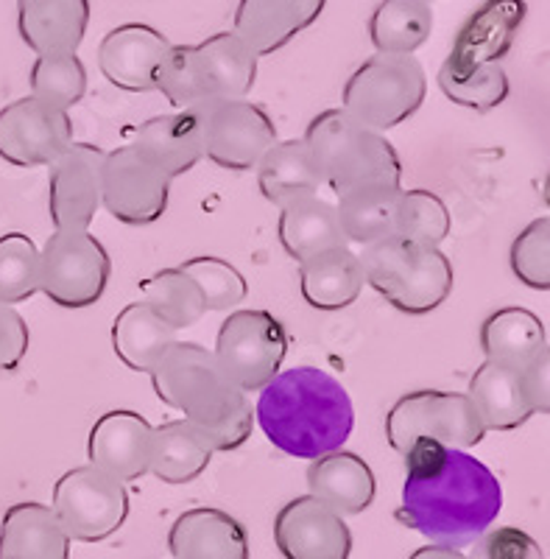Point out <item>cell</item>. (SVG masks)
Returning a JSON list of instances; mask_svg holds the SVG:
<instances>
[{"label": "cell", "mask_w": 550, "mask_h": 559, "mask_svg": "<svg viewBox=\"0 0 550 559\" xmlns=\"http://www.w3.org/2000/svg\"><path fill=\"white\" fill-rule=\"evenodd\" d=\"M403 459V503L394 518L405 528L456 551L492 528L503 509V487L481 459L433 439L411 442Z\"/></svg>", "instance_id": "6da1fadb"}, {"label": "cell", "mask_w": 550, "mask_h": 559, "mask_svg": "<svg viewBox=\"0 0 550 559\" xmlns=\"http://www.w3.org/2000/svg\"><path fill=\"white\" fill-rule=\"evenodd\" d=\"M254 423L285 456L313 462L347 445L355 428V406L342 381L324 369H279L258 392Z\"/></svg>", "instance_id": "7a4b0ae2"}, {"label": "cell", "mask_w": 550, "mask_h": 559, "mask_svg": "<svg viewBox=\"0 0 550 559\" xmlns=\"http://www.w3.org/2000/svg\"><path fill=\"white\" fill-rule=\"evenodd\" d=\"M258 53L235 32L199 45H171L157 76V93L177 109L247 98L258 82Z\"/></svg>", "instance_id": "3957f363"}, {"label": "cell", "mask_w": 550, "mask_h": 559, "mask_svg": "<svg viewBox=\"0 0 550 559\" xmlns=\"http://www.w3.org/2000/svg\"><path fill=\"white\" fill-rule=\"evenodd\" d=\"M302 140L313 154L322 185L336 197L363 185H399L403 179V163L392 140L342 107L319 112Z\"/></svg>", "instance_id": "277c9868"}, {"label": "cell", "mask_w": 550, "mask_h": 559, "mask_svg": "<svg viewBox=\"0 0 550 559\" xmlns=\"http://www.w3.org/2000/svg\"><path fill=\"white\" fill-rule=\"evenodd\" d=\"M358 258H361L367 286H372L388 306L408 317H425L437 311L453 294L456 272L439 247L394 236L363 247Z\"/></svg>", "instance_id": "5b68a950"}, {"label": "cell", "mask_w": 550, "mask_h": 559, "mask_svg": "<svg viewBox=\"0 0 550 559\" xmlns=\"http://www.w3.org/2000/svg\"><path fill=\"white\" fill-rule=\"evenodd\" d=\"M148 376L159 401L184 414L190 426H213L247 397L224 376L213 349L196 342L177 338Z\"/></svg>", "instance_id": "8992f818"}, {"label": "cell", "mask_w": 550, "mask_h": 559, "mask_svg": "<svg viewBox=\"0 0 550 559\" xmlns=\"http://www.w3.org/2000/svg\"><path fill=\"white\" fill-rule=\"evenodd\" d=\"M428 76L414 53H374L355 70L342 93V109L386 134L422 107Z\"/></svg>", "instance_id": "52a82bcc"}, {"label": "cell", "mask_w": 550, "mask_h": 559, "mask_svg": "<svg viewBox=\"0 0 550 559\" xmlns=\"http://www.w3.org/2000/svg\"><path fill=\"white\" fill-rule=\"evenodd\" d=\"M483 437L487 428L467 394L419 389L403 394L386 414V439L399 456L417 439H433L444 448L467 451L481 445Z\"/></svg>", "instance_id": "ba28073f"}, {"label": "cell", "mask_w": 550, "mask_h": 559, "mask_svg": "<svg viewBox=\"0 0 550 559\" xmlns=\"http://www.w3.org/2000/svg\"><path fill=\"white\" fill-rule=\"evenodd\" d=\"M109 274V252L89 229H53L39 249V292L59 308L95 306L107 292Z\"/></svg>", "instance_id": "9c48e42d"}, {"label": "cell", "mask_w": 550, "mask_h": 559, "mask_svg": "<svg viewBox=\"0 0 550 559\" xmlns=\"http://www.w3.org/2000/svg\"><path fill=\"white\" fill-rule=\"evenodd\" d=\"M215 361L243 394L260 392L288 356V333L274 313L258 308L232 311L215 336Z\"/></svg>", "instance_id": "30bf717a"}, {"label": "cell", "mask_w": 550, "mask_h": 559, "mask_svg": "<svg viewBox=\"0 0 550 559\" xmlns=\"http://www.w3.org/2000/svg\"><path fill=\"white\" fill-rule=\"evenodd\" d=\"M53 515L70 540L104 543L129 518V489L109 473L82 464L53 484Z\"/></svg>", "instance_id": "8fae6325"}, {"label": "cell", "mask_w": 550, "mask_h": 559, "mask_svg": "<svg viewBox=\"0 0 550 559\" xmlns=\"http://www.w3.org/2000/svg\"><path fill=\"white\" fill-rule=\"evenodd\" d=\"M171 182L174 179L129 143L104 154L101 207L129 227H148L165 216Z\"/></svg>", "instance_id": "7c38bea8"}, {"label": "cell", "mask_w": 550, "mask_h": 559, "mask_svg": "<svg viewBox=\"0 0 550 559\" xmlns=\"http://www.w3.org/2000/svg\"><path fill=\"white\" fill-rule=\"evenodd\" d=\"M204 157L227 171H252L277 143V127L268 112L247 98L202 104Z\"/></svg>", "instance_id": "4fadbf2b"}, {"label": "cell", "mask_w": 550, "mask_h": 559, "mask_svg": "<svg viewBox=\"0 0 550 559\" xmlns=\"http://www.w3.org/2000/svg\"><path fill=\"white\" fill-rule=\"evenodd\" d=\"M73 143L64 109L26 96L0 109V159L14 168H43Z\"/></svg>", "instance_id": "5bb4252c"}, {"label": "cell", "mask_w": 550, "mask_h": 559, "mask_svg": "<svg viewBox=\"0 0 550 559\" xmlns=\"http://www.w3.org/2000/svg\"><path fill=\"white\" fill-rule=\"evenodd\" d=\"M104 154L89 143H70L48 166V213L57 229H89L101 210Z\"/></svg>", "instance_id": "9a60e30c"}, {"label": "cell", "mask_w": 550, "mask_h": 559, "mask_svg": "<svg viewBox=\"0 0 550 559\" xmlns=\"http://www.w3.org/2000/svg\"><path fill=\"white\" fill-rule=\"evenodd\" d=\"M274 543L285 559H349L352 554L347 521L313 496H299L279 509Z\"/></svg>", "instance_id": "2e32d148"}, {"label": "cell", "mask_w": 550, "mask_h": 559, "mask_svg": "<svg viewBox=\"0 0 550 559\" xmlns=\"http://www.w3.org/2000/svg\"><path fill=\"white\" fill-rule=\"evenodd\" d=\"M171 45L165 34L146 23H127L101 39L98 68L112 87L127 93H154L159 68L171 53Z\"/></svg>", "instance_id": "e0dca14e"}, {"label": "cell", "mask_w": 550, "mask_h": 559, "mask_svg": "<svg viewBox=\"0 0 550 559\" xmlns=\"http://www.w3.org/2000/svg\"><path fill=\"white\" fill-rule=\"evenodd\" d=\"M528 7L523 0H483L467 17L458 37L453 43V51L444 59L442 70L462 73L478 64H494L512 51L514 39L525 23Z\"/></svg>", "instance_id": "ac0fdd59"}, {"label": "cell", "mask_w": 550, "mask_h": 559, "mask_svg": "<svg viewBox=\"0 0 550 559\" xmlns=\"http://www.w3.org/2000/svg\"><path fill=\"white\" fill-rule=\"evenodd\" d=\"M152 433L146 417L129 408L101 414L89 428L87 456L93 467L109 473L118 481H138L148 473Z\"/></svg>", "instance_id": "d6986e66"}, {"label": "cell", "mask_w": 550, "mask_h": 559, "mask_svg": "<svg viewBox=\"0 0 550 559\" xmlns=\"http://www.w3.org/2000/svg\"><path fill=\"white\" fill-rule=\"evenodd\" d=\"M327 0H241L232 32L258 57H272L322 17Z\"/></svg>", "instance_id": "ffe728a7"}, {"label": "cell", "mask_w": 550, "mask_h": 559, "mask_svg": "<svg viewBox=\"0 0 550 559\" xmlns=\"http://www.w3.org/2000/svg\"><path fill=\"white\" fill-rule=\"evenodd\" d=\"M132 146L146 154L168 179L184 177L204 159L202 109L188 107L157 115L138 129Z\"/></svg>", "instance_id": "44dd1931"}, {"label": "cell", "mask_w": 550, "mask_h": 559, "mask_svg": "<svg viewBox=\"0 0 550 559\" xmlns=\"http://www.w3.org/2000/svg\"><path fill=\"white\" fill-rule=\"evenodd\" d=\"M467 397L489 431H514L539 414L531 383L525 372L483 361L469 378Z\"/></svg>", "instance_id": "7402d4cb"}, {"label": "cell", "mask_w": 550, "mask_h": 559, "mask_svg": "<svg viewBox=\"0 0 550 559\" xmlns=\"http://www.w3.org/2000/svg\"><path fill=\"white\" fill-rule=\"evenodd\" d=\"M171 559H249V534L224 509H188L168 534Z\"/></svg>", "instance_id": "603a6c76"}, {"label": "cell", "mask_w": 550, "mask_h": 559, "mask_svg": "<svg viewBox=\"0 0 550 559\" xmlns=\"http://www.w3.org/2000/svg\"><path fill=\"white\" fill-rule=\"evenodd\" d=\"M308 496L322 501L336 515H363L374 501L378 481L374 473L358 453L333 451L313 459L308 467Z\"/></svg>", "instance_id": "cb8c5ba5"}, {"label": "cell", "mask_w": 550, "mask_h": 559, "mask_svg": "<svg viewBox=\"0 0 550 559\" xmlns=\"http://www.w3.org/2000/svg\"><path fill=\"white\" fill-rule=\"evenodd\" d=\"M89 26V0H17L20 39L37 57L76 53Z\"/></svg>", "instance_id": "d4e9b609"}, {"label": "cell", "mask_w": 550, "mask_h": 559, "mask_svg": "<svg viewBox=\"0 0 550 559\" xmlns=\"http://www.w3.org/2000/svg\"><path fill=\"white\" fill-rule=\"evenodd\" d=\"M483 361L525 372L548 356V331L542 319L528 308H500L489 313L481 324Z\"/></svg>", "instance_id": "484cf974"}, {"label": "cell", "mask_w": 550, "mask_h": 559, "mask_svg": "<svg viewBox=\"0 0 550 559\" xmlns=\"http://www.w3.org/2000/svg\"><path fill=\"white\" fill-rule=\"evenodd\" d=\"M70 543L48 503H14L0 521V559H70Z\"/></svg>", "instance_id": "4316f807"}, {"label": "cell", "mask_w": 550, "mask_h": 559, "mask_svg": "<svg viewBox=\"0 0 550 559\" xmlns=\"http://www.w3.org/2000/svg\"><path fill=\"white\" fill-rule=\"evenodd\" d=\"M367 277L361 258L349 247L327 249L299 263V292L316 311H342L358 302Z\"/></svg>", "instance_id": "83f0119b"}, {"label": "cell", "mask_w": 550, "mask_h": 559, "mask_svg": "<svg viewBox=\"0 0 550 559\" xmlns=\"http://www.w3.org/2000/svg\"><path fill=\"white\" fill-rule=\"evenodd\" d=\"M254 171H258V188L263 199L279 210L302 199L319 197V188H322V177L304 140H283V143L277 140L260 157Z\"/></svg>", "instance_id": "f1b7e54d"}, {"label": "cell", "mask_w": 550, "mask_h": 559, "mask_svg": "<svg viewBox=\"0 0 550 559\" xmlns=\"http://www.w3.org/2000/svg\"><path fill=\"white\" fill-rule=\"evenodd\" d=\"M403 185H363L342 193L336 204L347 243L372 247L397 236Z\"/></svg>", "instance_id": "f546056e"}, {"label": "cell", "mask_w": 550, "mask_h": 559, "mask_svg": "<svg viewBox=\"0 0 550 559\" xmlns=\"http://www.w3.org/2000/svg\"><path fill=\"white\" fill-rule=\"evenodd\" d=\"M279 243L297 263L308 261L313 254L327 249L349 247L338 222L336 204L324 202L319 197L302 199L279 210Z\"/></svg>", "instance_id": "4dcf8cb0"}, {"label": "cell", "mask_w": 550, "mask_h": 559, "mask_svg": "<svg viewBox=\"0 0 550 559\" xmlns=\"http://www.w3.org/2000/svg\"><path fill=\"white\" fill-rule=\"evenodd\" d=\"M174 342H177V331L143 299L129 302L115 317L112 349L118 361L132 372H152Z\"/></svg>", "instance_id": "1f68e13d"}, {"label": "cell", "mask_w": 550, "mask_h": 559, "mask_svg": "<svg viewBox=\"0 0 550 559\" xmlns=\"http://www.w3.org/2000/svg\"><path fill=\"white\" fill-rule=\"evenodd\" d=\"M213 456L188 419H168L152 433L148 473L163 484H190L207 471Z\"/></svg>", "instance_id": "d6a6232c"}, {"label": "cell", "mask_w": 550, "mask_h": 559, "mask_svg": "<svg viewBox=\"0 0 550 559\" xmlns=\"http://www.w3.org/2000/svg\"><path fill=\"white\" fill-rule=\"evenodd\" d=\"M433 34V9L425 0H380L369 20L378 53H417Z\"/></svg>", "instance_id": "836d02e7"}, {"label": "cell", "mask_w": 550, "mask_h": 559, "mask_svg": "<svg viewBox=\"0 0 550 559\" xmlns=\"http://www.w3.org/2000/svg\"><path fill=\"white\" fill-rule=\"evenodd\" d=\"M140 297H143V302H146L148 308H154L165 322L171 324L177 333L184 331V328H193V324L207 313L199 286L179 266L163 269V272L152 274V277L140 286Z\"/></svg>", "instance_id": "e575fe53"}, {"label": "cell", "mask_w": 550, "mask_h": 559, "mask_svg": "<svg viewBox=\"0 0 550 559\" xmlns=\"http://www.w3.org/2000/svg\"><path fill=\"white\" fill-rule=\"evenodd\" d=\"M28 84L34 98L70 112L87 93V68L76 53H45L34 62Z\"/></svg>", "instance_id": "d590c367"}, {"label": "cell", "mask_w": 550, "mask_h": 559, "mask_svg": "<svg viewBox=\"0 0 550 559\" xmlns=\"http://www.w3.org/2000/svg\"><path fill=\"white\" fill-rule=\"evenodd\" d=\"M437 82L447 102L473 109V112H492L509 98V76L500 62L478 64L473 70H462V73L439 68Z\"/></svg>", "instance_id": "8d00e7d4"}, {"label": "cell", "mask_w": 550, "mask_h": 559, "mask_svg": "<svg viewBox=\"0 0 550 559\" xmlns=\"http://www.w3.org/2000/svg\"><path fill=\"white\" fill-rule=\"evenodd\" d=\"M39 292V249L23 233L0 236V302L20 306Z\"/></svg>", "instance_id": "74e56055"}, {"label": "cell", "mask_w": 550, "mask_h": 559, "mask_svg": "<svg viewBox=\"0 0 550 559\" xmlns=\"http://www.w3.org/2000/svg\"><path fill=\"white\" fill-rule=\"evenodd\" d=\"M179 269L196 283L207 311H232L241 302H247V277L232 263L213 258V254H199V258L184 261Z\"/></svg>", "instance_id": "f35d334b"}, {"label": "cell", "mask_w": 550, "mask_h": 559, "mask_svg": "<svg viewBox=\"0 0 550 559\" xmlns=\"http://www.w3.org/2000/svg\"><path fill=\"white\" fill-rule=\"evenodd\" d=\"M397 236L408 238V241L428 243V247H439L450 236L447 204L437 193L425 191V188L403 191Z\"/></svg>", "instance_id": "ab89813d"}, {"label": "cell", "mask_w": 550, "mask_h": 559, "mask_svg": "<svg viewBox=\"0 0 550 559\" xmlns=\"http://www.w3.org/2000/svg\"><path fill=\"white\" fill-rule=\"evenodd\" d=\"M514 277L534 292H550V218H534L509 252Z\"/></svg>", "instance_id": "60d3db41"}, {"label": "cell", "mask_w": 550, "mask_h": 559, "mask_svg": "<svg viewBox=\"0 0 550 559\" xmlns=\"http://www.w3.org/2000/svg\"><path fill=\"white\" fill-rule=\"evenodd\" d=\"M254 428V408L249 403V394L235 408H229L213 426H193V431L204 439V445L213 453H229L247 445Z\"/></svg>", "instance_id": "b9f144b4"}, {"label": "cell", "mask_w": 550, "mask_h": 559, "mask_svg": "<svg viewBox=\"0 0 550 559\" xmlns=\"http://www.w3.org/2000/svg\"><path fill=\"white\" fill-rule=\"evenodd\" d=\"M467 559H545L542 548L531 534L523 528L503 526L489 528L473 543V551L464 554Z\"/></svg>", "instance_id": "7bdbcfd3"}, {"label": "cell", "mask_w": 550, "mask_h": 559, "mask_svg": "<svg viewBox=\"0 0 550 559\" xmlns=\"http://www.w3.org/2000/svg\"><path fill=\"white\" fill-rule=\"evenodd\" d=\"M32 344V333L23 313L0 302V372H12L23 364Z\"/></svg>", "instance_id": "ee69618b"}, {"label": "cell", "mask_w": 550, "mask_h": 559, "mask_svg": "<svg viewBox=\"0 0 550 559\" xmlns=\"http://www.w3.org/2000/svg\"><path fill=\"white\" fill-rule=\"evenodd\" d=\"M408 559H467L462 551H456V548H444V546H425V548H417V551L411 554Z\"/></svg>", "instance_id": "f6af8a7d"}, {"label": "cell", "mask_w": 550, "mask_h": 559, "mask_svg": "<svg viewBox=\"0 0 550 559\" xmlns=\"http://www.w3.org/2000/svg\"><path fill=\"white\" fill-rule=\"evenodd\" d=\"M425 3H433V0H425Z\"/></svg>", "instance_id": "bcb514c9"}]
</instances>
